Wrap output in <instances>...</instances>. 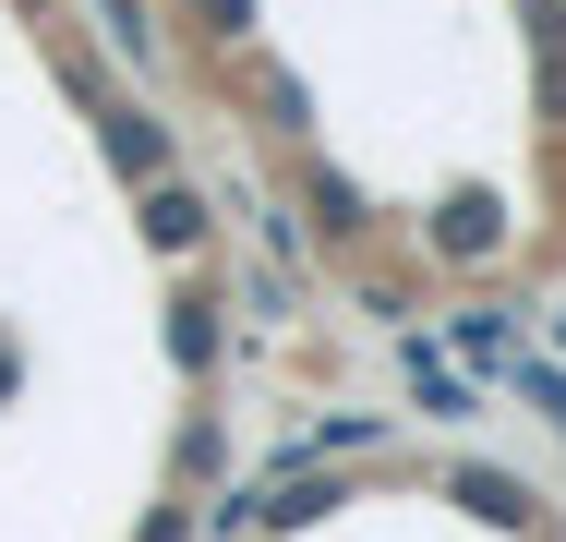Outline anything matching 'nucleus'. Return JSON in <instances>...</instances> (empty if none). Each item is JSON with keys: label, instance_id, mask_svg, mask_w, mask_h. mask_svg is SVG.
Wrapping results in <instances>:
<instances>
[{"label": "nucleus", "instance_id": "2", "mask_svg": "<svg viewBox=\"0 0 566 542\" xmlns=\"http://www.w3.org/2000/svg\"><path fill=\"white\" fill-rule=\"evenodd\" d=\"M109 157L133 169V181H169V133H157L145 108H109Z\"/></svg>", "mask_w": 566, "mask_h": 542}, {"label": "nucleus", "instance_id": "1", "mask_svg": "<svg viewBox=\"0 0 566 542\" xmlns=\"http://www.w3.org/2000/svg\"><path fill=\"white\" fill-rule=\"evenodd\" d=\"M145 241H157V253H193V241H206V206H193L181 181H145Z\"/></svg>", "mask_w": 566, "mask_h": 542}, {"label": "nucleus", "instance_id": "3", "mask_svg": "<svg viewBox=\"0 0 566 542\" xmlns=\"http://www.w3.org/2000/svg\"><path fill=\"white\" fill-rule=\"evenodd\" d=\"M169 350L206 374V362H218V302H181V314H169Z\"/></svg>", "mask_w": 566, "mask_h": 542}]
</instances>
